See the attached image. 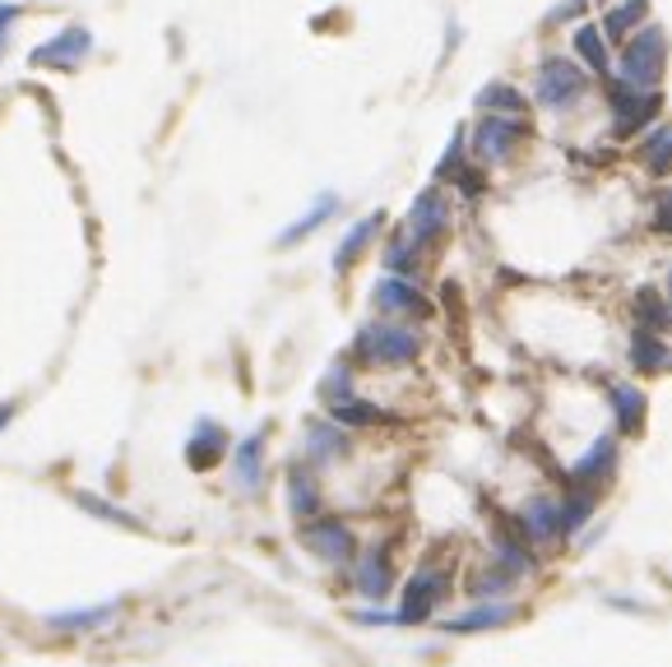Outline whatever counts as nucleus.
<instances>
[{"instance_id": "obj_1", "label": "nucleus", "mask_w": 672, "mask_h": 667, "mask_svg": "<svg viewBox=\"0 0 672 667\" xmlns=\"http://www.w3.org/2000/svg\"><path fill=\"white\" fill-rule=\"evenodd\" d=\"M603 93H608V107H612V130L631 140V134H645L649 126H659L663 116V93L659 89H641V84L631 79H612L603 84Z\"/></svg>"}, {"instance_id": "obj_2", "label": "nucleus", "mask_w": 672, "mask_h": 667, "mask_svg": "<svg viewBox=\"0 0 672 667\" xmlns=\"http://www.w3.org/2000/svg\"><path fill=\"white\" fill-rule=\"evenodd\" d=\"M353 352L371 367H408L413 357L422 352V334L408 330V324H394V320L362 324L357 338H353Z\"/></svg>"}, {"instance_id": "obj_3", "label": "nucleus", "mask_w": 672, "mask_h": 667, "mask_svg": "<svg viewBox=\"0 0 672 667\" xmlns=\"http://www.w3.org/2000/svg\"><path fill=\"white\" fill-rule=\"evenodd\" d=\"M589 93V75L580 70L571 56H543L538 70H533V98L553 112H566Z\"/></svg>"}, {"instance_id": "obj_4", "label": "nucleus", "mask_w": 672, "mask_h": 667, "mask_svg": "<svg viewBox=\"0 0 672 667\" xmlns=\"http://www.w3.org/2000/svg\"><path fill=\"white\" fill-rule=\"evenodd\" d=\"M668 70V33L645 24L641 33H631L622 47V79L641 84V89H659Z\"/></svg>"}, {"instance_id": "obj_5", "label": "nucleus", "mask_w": 672, "mask_h": 667, "mask_svg": "<svg viewBox=\"0 0 672 667\" xmlns=\"http://www.w3.org/2000/svg\"><path fill=\"white\" fill-rule=\"evenodd\" d=\"M529 134L533 130L520 121V116H492V112H482V121L469 134V149H473V158L482 167H496V163H510L515 149H520Z\"/></svg>"}, {"instance_id": "obj_6", "label": "nucleus", "mask_w": 672, "mask_h": 667, "mask_svg": "<svg viewBox=\"0 0 672 667\" xmlns=\"http://www.w3.org/2000/svg\"><path fill=\"white\" fill-rule=\"evenodd\" d=\"M93 56V33L84 24H65L61 33H51L42 47L28 51V65L33 70H56V75H71L79 70L84 61Z\"/></svg>"}, {"instance_id": "obj_7", "label": "nucleus", "mask_w": 672, "mask_h": 667, "mask_svg": "<svg viewBox=\"0 0 672 667\" xmlns=\"http://www.w3.org/2000/svg\"><path fill=\"white\" fill-rule=\"evenodd\" d=\"M445 228H451V200H445L441 181H436V185H427V191L413 200V209H408V218H404V232L427 251L432 242H441Z\"/></svg>"}, {"instance_id": "obj_8", "label": "nucleus", "mask_w": 672, "mask_h": 667, "mask_svg": "<svg viewBox=\"0 0 672 667\" xmlns=\"http://www.w3.org/2000/svg\"><path fill=\"white\" fill-rule=\"evenodd\" d=\"M371 306L390 320H404V316H432V302H427L422 287H413L408 279H400V273H385L381 283L371 287Z\"/></svg>"}, {"instance_id": "obj_9", "label": "nucleus", "mask_w": 672, "mask_h": 667, "mask_svg": "<svg viewBox=\"0 0 672 667\" xmlns=\"http://www.w3.org/2000/svg\"><path fill=\"white\" fill-rule=\"evenodd\" d=\"M302 542L312 547L320 561H334V566H348L357 556V538L343 520H306L302 524Z\"/></svg>"}, {"instance_id": "obj_10", "label": "nucleus", "mask_w": 672, "mask_h": 667, "mask_svg": "<svg viewBox=\"0 0 672 667\" xmlns=\"http://www.w3.org/2000/svg\"><path fill=\"white\" fill-rule=\"evenodd\" d=\"M441 593H445V575L432 570V566H422L418 575L408 579L404 603H400V612H394V621H400V626H418V621H427V617H432V607L441 603Z\"/></svg>"}, {"instance_id": "obj_11", "label": "nucleus", "mask_w": 672, "mask_h": 667, "mask_svg": "<svg viewBox=\"0 0 672 667\" xmlns=\"http://www.w3.org/2000/svg\"><path fill=\"white\" fill-rule=\"evenodd\" d=\"M121 617V598L112 603H93V607H71V612H51L47 630H61V636H89V630H102Z\"/></svg>"}, {"instance_id": "obj_12", "label": "nucleus", "mask_w": 672, "mask_h": 667, "mask_svg": "<svg viewBox=\"0 0 672 667\" xmlns=\"http://www.w3.org/2000/svg\"><path fill=\"white\" fill-rule=\"evenodd\" d=\"M223 454H228V432H223L214 418H200L191 440H186V464H191L195 473H210Z\"/></svg>"}, {"instance_id": "obj_13", "label": "nucleus", "mask_w": 672, "mask_h": 667, "mask_svg": "<svg viewBox=\"0 0 672 667\" xmlns=\"http://www.w3.org/2000/svg\"><path fill=\"white\" fill-rule=\"evenodd\" d=\"M334 214H339V195H334V191L316 195V204H312V209H306L297 222H288V228H283L279 236H274V246H279V251H288V246L306 242V236H312V232H320V228H325V222H330Z\"/></svg>"}, {"instance_id": "obj_14", "label": "nucleus", "mask_w": 672, "mask_h": 667, "mask_svg": "<svg viewBox=\"0 0 672 667\" xmlns=\"http://www.w3.org/2000/svg\"><path fill=\"white\" fill-rule=\"evenodd\" d=\"M612 459H617V440H612V436H598V440L589 445V454L575 459V469H571L575 491H594L603 477L612 473Z\"/></svg>"}, {"instance_id": "obj_15", "label": "nucleus", "mask_w": 672, "mask_h": 667, "mask_svg": "<svg viewBox=\"0 0 672 667\" xmlns=\"http://www.w3.org/2000/svg\"><path fill=\"white\" fill-rule=\"evenodd\" d=\"M232 477H237L241 491H255L265 483V432H251L232 450Z\"/></svg>"}, {"instance_id": "obj_16", "label": "nucleus", "mask_w": 672, "mask_h": 667, "mask_svg": "<svg viewBox=\"0 0 672 667\" xmlns=\"http://www.w3.org/2000/svg\"><path fill=\"white\" fill-rule=\"evenodd\" d=\"M385 228V214H367L362 222H353L348 228V236L339 242V251H334V273H348L362 255H367V246L376 242V232Z\"/></svg>"}, {"instance_id": "obj_17", "label": "nucleus", "mask_w": 672, "mask_h": 667, "mask_svg": "<svg viewBox=\"0 0 672 667\" xmlns=\"http://www.w3.org/2000/svg\"><path fill=\"white\" fill-rule=\"evenodd\" d=\"M520 534L533 542H547L561 534V505H553L547 496H533V501L520 510Z\"/></svg>"}, {"instance_id": "obj_18", "label": "nucleus", "mask_w": 672, "mask_h": 667, "mask_svg": "<svg viewBox=\"0 0 672 667\" xmlns=\"http://www.w3.org/2000/svg\"><path fill=\"white\" fill-rule=\"evenodd\" d=\"M631 367L645 371V375L672 371V348L659 338V330H635V338H631Z\"/></svg>"}, {"instance_id": "obj_19", "label": "nucleus", "mask_w": 672, "mask_h": 667, "mask_svg": "<svg viewBox=\"0 0 672 667\" xmlns=\"http://www.w3.org/2000/svg\"><path fill=\"white\" fill-rule=\"evenodd\" d=\"M288 510H292V520H302V524L320 515V487L302 464L288 469Z\"/></svg>"}, {"instance_id": "obj_20", "label": "nucleus", "mask_w": 672, "mask_h": 667, "mask_svg": "<svg viewBox=\"0 0 672 667\" xmlns=\"http://www.w3.org/2000/svg\"><path fill=\"white\" fill-rule=\"evenodd\" d=\"M645 20H649V0H617V5H608V14H603V38L626 42Z\"/></svg>"}, {"instance_id": "obj_21", "label": "nucleus", "mask_w": 672, "mask_h": 667, "mask_svg": "<svg viewBox=\"0 0 672 667\" xmlns=\"http://www.w3.org/2000/svg\"><path fill=\"white\" fill-rule=\"evenodd\" d=\"M306 454H312V464H330V459L348 454V436H343V426L330 418V422H312L306 426Z\"/></svg>"}, {"instance_id": "obj_22", "label": "nucleus", "mask_w": 672, "mask_h": 667, "mask_svg": "<svg viewBox=\"0 0 672 667\" xmlns=\"http://www.w3.org/2000/svg\"><path fill=\"white\" fill-rule=\"evenodd\" d=\"M390 579H394L390 552H385V547H371V552L357 561V589H362V598H385Z\"/></svg>"}, {"instance_id": "obj_23", "label": "nucleus", "mask_w": 672, "mask_h": 667, "mask_svg": "<svg viewBox=\"0 0 672 667\" xmlns=\"http://www.w3.org/2000/svg\"><path fill=\"white\" fill-rule=\"evenodd\" d=\"M325 408H330V418L339 426H381V422H390L385 408H376L371 399H357V395H343V399L325 403Z\"/></svg>"}, {"instance_id": "obj_24", "label": "nucleus", "mask_w": 672, "mask_h": 667, "mask_svg": "<svg viewBox=\"0 0 672 667\" xmlns=\"http://www.w3.org/2000/svg\"><path fill=\"white\" fill-rule=\"evenodd\" d=\"M390 273H400V279H413L422 265V246L413 242V236L400 228V232H390V242H385V260H381Z\"/></svg>"}, {"instance_id": "obj_25", "label": "nucleus", "mask_w": 672, "mask_h": 667, "mask_svg": "<svg viewBox=\"0 0 672 667\" xmlns=\"http://www.w3.org/2000/svg\"><path fill=\"white\" fill-rule=\"evenodd\" d=\"M608 399L617 408V426H622L626 436L641 432V426H645V395H641V389H635V385H612Z\"/></svg>"}, {"instance_id": "obj_26", "label": "nucleus", "mask_w": 672, "mask_h": 667, "mask_svg": "<svg viewBox=\"0 0 672 667\" xmlns=\"http://www.w3.org/2000/svg\"><path fill=\"white\" fill-rule=\"evenodd\" d=\"M473 102H478V112H492V116H524L529 112V98L520 89H510V84H487Z\"/></svg>"}, {"instance_id": "obj_27", "label": "nucleus", "mask_w": 672, "mask_h": 667, "mask_svg": "<svg viewBox=\"0 0 672 667\" xmlns=\"http://www.w3.org/2000/svg\"><path fill=\"white\" fill-rule=\"evenodd\" d=\"M641 163L649 167L654 177L672 172V126H654L641 140Z\"/></svg>"}, {"instance_id": "obj_28", "label": "nucleus", "mask_w": 672, "mask_h": 667, "mask_svg": "<svg viewBox=\"0 0 672 667\" xmlns=\"http://www.w3.org/2000/svg\"><path fill=\"white\" fill-rule=\"evenodd\" d=\"M75 505L84 510V515L102 520V524H116V528H144L140 515H130V510H121V505H112V501H102V496H93V491H75Z\"/></svg>"}, {"instance_id": "obj_29", "label": "nucleus", "mask_w": 672, "mask_h": 667, "mask_svg": "<svg viewBox=\"0 0 672 667\" xmlns=\"http://www.w3.org/2000/svg\"><path fill=\"white\" fill-rule=\"evenodd\" d=\"M603 42H608V38H603V28H598V24H584V28L575 33V56L589 65L594 75L608 79V47H603Z\"/></svg>"}, {"instance_id": "obj_30", "label": "nucleus", "mask_w": 672, "mask_h": 667, "mask_svg": "<svg viewBox=\"0 0 672 667\" xmlns=\"http://www.w3.org/2000/svg\"><path fill=\"white\" fill-rule=\"evenodd\" d=\"M464 163H469V130H455L451 144H445V153H441V163H436V181H451Z\"/></svg>"}, {"instance_id": "obj_31", "label": "nucleus", "mask_w": 672, "mask_h": 667, "mask_svg": "<svg viewBox=\"0 0 672 667\" xmlns=\"http://www.w3.org/2000/svg\"><path fill=\"white\" fill-rule=\"evenodd\" d=\"M635 311H641L645 330H668V324H672V306L654 293V287H645V293L635 297Z\"/></svg>"}, {"instance_id": "obj_32", "label": "nucleus", "mask_w": 672, "mask_h": 667, "mask_svg": "<svg viewBox=\"0 0 672 667\" xmlns=\"http://www.w3.org/2000/svg\"><path fill=\"white\" fill-rule=\"evenodd\" d=\"M502 621H510V607H478V612H469V617H455L445 630L469 636V630H487V626H502Z\"/></svg>"}, {"instance_id": "obj_33", "label": "nucleus", "mask_w": 672, "mask_h": 667, "mask_svg": "<svg viewBox=\"0 0 672 667\" xmlns=\"http://www.w3.org/2000/svg\"><path fill=\"white\" fill-rule=\"evenodd\" d=\"M343 395H353V371L334 367V371L320 381V399H325V403H334V399H343Z\"/></svg>"}, {"instance_id": "obj_34", "label": "nucleus", "mask_w": 672, "mask_h": 667, "mask_svg": "<svg viewBox=\"0 0 672 667\" xmlns=\"http://www.w3.org/2000/svg\"><path fill=\"white\" fill-rule=\"evenodd\" d=\"M451 185H455V191H459L464 200H478L482 191H487V181H482V172H473V163H464L459 172L451 177Z\"/></svg>"}, {"instance_id": "obj_35", "label": "nucleus", "mask_w": 672, "mask_h": 667, "mask_svg": "<svg viewBox=\"0 0 672 667\" xmlns=\"http://www.w3.org/2000/svg\"><path fill=\"white\" fill-rule=\"evenodd\" d=\"M654 228L672 236V191H659V200H654Z\"/></svg>"}, {"instance_id": "obj_36", "label": "nucleus", "mask_w": 672, "mask_h": 667, "mask_svg": "<svg viewBox=\"0 0 672 667\" xmlns=\"http://www.w3.org/2000/svg\"><path fill=\"white\" fill-rule=\"evenodd\" d=\"M14 24H20V5L0 0V56H5V47H10V33H14Z\"/></svg>"}, {"instance_id": "obj_37", "label": "nucleus", "mask_w": 672, "mask_h": 667, "mask_svg": "<svg viewBox=\"0 0 672 667\" xmlns=\"http://www.w3.org/2000/svg\"><path fill=\"white\" fill-rule=\"evenodd\" d=\"M584 5H589V0H561V5L547 14V24H561V20H575V14H584Z\"/></svg>"}, {"instance_id": "obj_38", "label": "nucleus", "mask_w": 672, "mask_h": 667, "mask_svg": "<svg viewBox=\"0 0 672 667\" xmlns=\"http://www.w3.org/2000/svg\"><path fill=\"white\" fill-rule=\"evenodd\" d=\"M10 418H14V403H0V432L10 426Z\"/></svg>"}, {"instance_id": "obj_39", "label": "nucleus", "mask_w": 672, "mask_h": 667, "mask_svg": "<svg viewBox=\"0 0 672 667\" xmlns=\"http://www.w3.org/2000/svg\"><path fill=\"white\" fill-rule=\"evenodd\" d=\"M668 297H672V269H668Z\"/></svg>"}, {"instance_id": "obj_40", "label": "nucleus", "mask_w": 672, "mask_h": 667, "mask_svg": "<svg viewBox=\"0 0 672 667\" xmlns=\"http://www.w3.org/2000/svg\"><path fill=\"white\" fill-rule=\"evenodd\" d=\"M603 5H608V0H603Z\"/></svg>"}]
</instances>
